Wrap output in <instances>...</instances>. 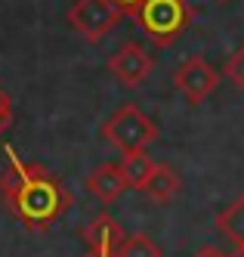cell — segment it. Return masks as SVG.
Masks as SVG:
<instances>
[{
    "mask_svg": "<svg viewBox=\"0 0 244 257\" xmlns=\"http://www.w3.org/2000/svg\"><path fill=\"white\" fill-rule=\"evenodd\" d=\"M0 198L7 211L31 232H47L74 198L65 183L37 161H25L13 146H7V168L0 174Z\"/></svg>",
    "mask_w": 244,
    "mask_h": 257,
    "instance_id": "1",
    "label": "cell"
},
{
    "mask_svg": "<svg viewBox=\"0 0 244 257\" xmlns=\"http://www.w3.org/2000/svg\"><path fill=\"white\" fill-rule=\"evenodd\" d=\"M133 19L142 25L145 38L155 47H173L192 22V10L185 0H145Z\"/></svg>",
    "mask_w": 244,
    "mask_h": 257,
    "instance_id": "2",
    "label": "cell"
},
{
    "mask_svg": "<svg viewBox=\"0 0 244 257\" xmlns=\"http://www.w3.org/2000/svg\"><path fill=\"white\" fill-rule=\"evenodd\" d=\"M102 137L118 152H142L158 140V124L148 118L136 102H124L118 112H111L102 124Z\"/></svg>",
    "mask_w": 244,
    "mask_h": 257,
    "instance_id": "3",
    "label": "cell"
},
{
    "mask_svg": "<svg viewBox=\"0 0 244 257\" xmlns=\"http://www.w3.org/2000/svg\"><path fill=\"white\" fill-rule=\"evenodd\" d=\"M121 19L124 10L115 0H74V7L68 10V25L90 44L105 41Z\"/></svg>",
    "mask_w": 244,
    "mask_h": 257,
    "instance_id": "4",
    "label": "cell"
},
{
    "mask_svg": "<svg viewBox=\"0 0 244 257\" xmlns=\"http://www.w3.org/2000/svg\"><path fill=\"white\" fill-rule=\"evenodd\" d=\"M108 71H111V78H115L121 87L133 90V87L145 84L148 75L155 71V56H152V53H148L142 44L127 41V44H121L115 53H111Z\"/></svg>",
    "mask_w": 244,
    "mask_h": 257,
    "instance_id": "5",
    "label": "cell"
},
{
    "mask_svg": "<svg viewBox=\"0 0 244 257\" xmlns=\"http://www.w3.org/2000/svg\"><path fill=\"white\" fill-rule=\"evenodd\" d=\"M219 84V71L204 59V56H192L185 59L176 71H173V87L179 90V96L189 105H201Z\"/></svg>",
    "mask_w": 244,
    "mask_h": 257,
    "instance_id": "6",
    "label": "cell"
},
{
    "mask_svg": "<svg viewBox=\"0 0 244 257\" xmlns=\"http://www.w3.org/2000/svg\"><path fill=\"white\" fill-rule=\"evenodd\" d=\"M124 226L118 223L111 214H99L93 217L90 223L84 226V242H87V251H99V254H118V248L124 245Z\"/></svg>",
    "mask_w": 244,
    "mask_h": 257,
    "instance_id": "7",
    "label": "cell"
},
{
    "mask_svg": "<svg viewBox=\"0 0 244 257\" xmlns=\"http://www.w3.org/2000/svg\"><path fill=\"white\" fill-rule=\"evenodd\" d=\"M127 189H130V186H127V180H124V174H121V164H99V168L87 177V192L96 195L102 205L118 201Z\"/></svg>",
    "mask_w": 244,
    "mask_h": 257,
    "instance_id": "8",
    "label": "cell"
},
{
    "mask_svg": "<svg viewBox=\"0 0 244 257\" xmlns=\"http://www.w3.org/2000/svg\"><path fill=\"white\" fill-rule=\"evenodd\" d=\"M179 189H182V177L170 168V164H158V168L152 171V177L145 180V186H142L139 192H142V195H148L152 201H161V205H164V201H170Z\"/></svg>",
    "mask_w": 244,
    "mask_h": 257,
    "instance_id": "9",
    "label": "cell"
},
{
    "mask_svg": "<svg viewBox=\"0 0 244 257\" xmlns=\"http://www.w3.org/2000/svg\"><path fill=\"white\" fill-rule=\"evenodd\" d=\"M155 168H158V161L148 155L145 149H142V152H127V155L121 158V174H124V180H127V186L136 189V192L145 186V180L152 177Z\"/></svg>",
    "mask_w": 244,
    "mask_h": 257,
    "instance_id": "10",
    "label": "cell"
},
{
    "mask_svg": "<svg viewBox=\"0 0 244 257\" xmlns=\"http://www.w3.org/2000/svg\"><path fill=\"white\" fill-rule=\"evenodd\" d=\"M216 229L232 245H244V195H238L232 205H226L216 214Z\"/></svg>",
    "mask_w": 244,
    "mask_h": 257,
    "instance_id": "11",
    "label": "cell"
},
{
    "mask_svg": "<svg viewBox=\"0 0 244 257\" xmlns=\"http://www.w3.org/2000/svg\"><path fill=\"white\" fill-rule=\"evenodd\" d=\"M115 257H161V248H158L155 238L136 232V235H127L124 238V245L118 248Z\"/></svg>",
    "mask_w": 244,
    "mask_h": 257,
    "instance_id": "12",
    "label": "cell"
},
{
    "mask_svg": "<svg viewBox=\"0 0 244 257\" xmlns=\"http://www.w3.org/2000/svg\"><path fill=\"white\" fill-rule=\"evenodd\" d=\"M222 75L232 81L235 90H241V93H244V47H238L232 56L226 59V68H222Z\"/></svg>",
    "mask_w": 244,
    "mask_h": 257,
    "instance_id": "13",
    "label": "cell"
},
{
    "mask_svg": "<svg viewBox=\"0 0 244 257\" xmlns=\"http://www.w3.org/2000/svg\"><path fill=\"white\" fill-rule=\"evenodd\" d=\"M13 124V99L4 87H0V137H4V131Z\"/></svg>",
    "mask_w": 244,
    "mask_h": 257,
    "instance_id": "14",
    "label": "cell"
},
{
    "mask_svg": "<svg viewBox=\"0 0 244 257\" xmlns=\"http://www.w3.org/2000/svg\"><path fill=\"white\" fill-rule=\"evenodd\" d=\"M192 257H229L222 248H216V245H204V248H198Z\"/></svg>",
    "mask_w": 244,
    "mask_h": 257,
    "instance_id": "15",
    "label": "cell"
},
{
    "mask_svg": "<svg viewBox=\"0 0 244 257\" xmlns=\"http://www.w3.org/2000/svg\"><path fill=\"white\" fill-rule=\"evenodd\" d=\"M115 4L124 10V16H136V10L145 4V0H115Z\"/></svg>",
    "mask_w": 244,
    "mask_h": 257,
    "instance_id": "16",
    "label": "cell"
},
{
    "mask_svg": "<svg viewBox=\"0 0 244 257\" xmlns=\"http://www.w3.org/2000/svg\"><path fill=\"white\" fill-rule=\"evenodd\" d=\"M229 257H244V245H235V251H232Z\"/></svg>",
    "mask_w": 244,
    "mask_h": 257,
    "instance_id": "17",
    "label": "cell"
},
{
    "mask_svg": "<svg viewBox=\"0 0 244 257\" xmlns=\"http://www.w3.org/2000/svg\"><path fill=\"white\" fill-rule=\"evenodd\" d=\"M84 257H115V254H99V251H87Z\"/></svg>",
    "mask_w": 244,
    "mask_h": 257,
    "instance_id": "18",
    "label": "cell"
}]
</instances>
